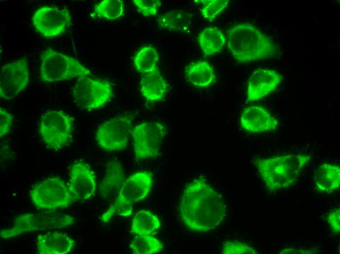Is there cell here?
<instances>
[{"instance_id": "obj_4", "label": "cell", "mask_w": 340, "mask_h": 254, "mask_svg": "<svg viewBox=\"0 0 340 254\" xmlns=\"http://www.w3.org/2000/svg\"><path fill=\"white\" fill-rule=\"evenodd\" d=\"M152 185V175L149 172L138 171L130 175L125 181L114 203L101 216V220L107 223L115 214L122 216L130 215L132 212V205L145 199Z\"/></svg>"}, {"instance_id": "obj_3", "label": "cell", "mask_w": 340, "mask_h": 254, "mask_svg": "<svg viewBox=\"0 0 340 254\" xmlns=\"http://www.w3.org/2000/svg\"><path fill=\"white\" fill-rule=\"evenodd\" d=\"M311 157L305 154L284 155L256 158L254 163L266 188L275 191L292 186Z\"/></svg>"}, {"instance_id": "obj_33", "label": "cell", "mask_w": 340, "mask_h": 254, "mask_svg": "<svg viewBox=\"0 0 340 254\" xmlns=\"http://www.w3.org/2000/svg\"><path fill=\"white\" fill-rule=\"evenodd\" d=\"M315 251L310 249H296L294 248L285 249L281 251L280 254H313Z\"/></svg>"}, {"instance_id": "obj_25", "label": "cell", "mask_w": 340, "mask_h": 254, "mask_svg": "<svg viewBox=\"0 0 340 254\" xmlns=\"http://www.w3.org/2000/svg\"><path fill=\"white\" fill-rule=\"evenodd\" d=\"M159 57L157 52L151 46L141 48L135 55L133 64L142 75L158 70L157 64Z\"/></svg>"}, {"instance_id": "obj_16", "label": "cell", "mask_w": 340, "mask_h": 254, "mask_svg": "<svg viewBox=\"0 0 340 254\" xmlns=\"http://www.w3.org/2000/svg\"><path fill=\"white\" fill-rule=\"evenodd\" d=\"M276 119L261 106H250L242 112L240 124L250 132L257 133L275 129L278 126Z\"/></svg>"}, {"instance_id": "obj_19", "label": "cell", "mask_w": 340, "mask_h": 254, "mask_svg": "<svg viewBox=\"0 0 340 254\" xmlns=\"http://www.w3.org/2000/svg\"><path fill=\"white\" fill-rule=\"evenodd\" d=\"M313 181L316 189L320 192H331L339 189L340 166L330 163L320 165L315 170Z\"/></svg>"}, {"instance_id": "obj_14", "label": "cell", "mask_w": 340, "mask_h": 254, "mask_svg": "<svg viewBox=\"0 0 340 254\" xmlns=\"http://www.w3.org/2000/svg\"><path fill=\"white\" fill-rule=\"evenodd\" d=\"M69 189L76 201H83L90 198L96 190L94 173L86 163L78 161L70 168Z\"/></svg>"}, {"instance_id": "obj_28", "label": "cell", "mask_w": 340, "mask_h": 254, "mask_svg": "<svg viewBox=\"0 0 340 254\" xmlns=\"http://www.w3.org/2000/svg\"><path fill=\"white\" fill-rule=\"evenodd\" d=\"M221 254H255L257 251L246 243L239 241H226L223 244Z\"/></svg>"}, {"instance_id": "obj_17", "label": "cell", "mask_w": 340, "mask_h": 254, "mask_svg": "<svg viewBox=\"0 0 340 254\" xmlns=\"http://www.w3.org/2000/svg\"><path fill=\"white\" fill-rule=\"evenodd\" d=\"M75 245V241L69 235L58 231H49L37 238V250L39 254H69Z\"/></svg>"}, {"instance_id": "obj_31", "label": "cell", "mask_w": 340, "mask_h": 254, "mask_svg": "<svg viewBox=\"0 0 340 254\" xmlns=\"http://www.w3.org/2000/svg\"><path fill=\"white\" fill-rule=\"evenodd\" d=\"M13 116L5 109L0 107V137L8 134L12 126Z\"/></svg>"}, {"instance_id": "obj_20", "label": "cell", "mask_w": 340, "mask_h": 254, "mask_svg": "<svg viewBox=\"0 0 340 254\" xmlns=\"http://www.w3.org/2000/svg\"><path fill=\"white\" fill-rule=\"evenodd\" d=\"M142 75L140 90L143 97L150 102L162 100L167 92L168 85L159 71Z\"/></svg>"}, {"instance_id": "obj_23", "label": "cell", "mask_w": 340, "mask_h": 254, "mask_svg": "<svg viewBox=\"0 0 340 254\" xmlns=\"http://www.w3.org/2000/svg\"><path fill=\"white\" fill-rule=\"evenodd\" d=\"M160 227L158 218L149 211L141 210L134 215L131 232L135 235H152Z\"/></svg>"}, {"instance_id": "obj_13", "label": "cell", "mask_w": 340, "mask_h": 254, "mask_svg": "<svg viewBox=\"0 0 340 254\" xmlns=\"http://www.w3.org/2000/svg\"><path fill=\"white\" fill-rule=\"evenodd\" d=\"M29 73L25 57L0 67V97L10 100L15 98L28 85Z\"/></svg>"}, {"instance_id": "obj_24", "label": "cell", "mask_w": 340, "mask_h": 254, "mask_svg": "<svg viewBox=\"0 0 340 254\" xmlns=\"http://www.w3.org/2000/svg\"><path fill=\"white\" fill-rule=\"evenodd\" d=\"M199 45L205 56H211L219 52L226 43L222 32L215 28L208 27L199 35Z\"/></svg>"}, {"instance_id": "obj_22", "label": "cell", "mask_w": 340, "mask_h": 254, "mask_svg": "<svg viewBox=\"0 0 340 254\" xmlns=\"http://www.w3.org/2000/svg\"><path fill=\"white\" fill-rule=\"evenodd\" d=\"M191 15L182 10H173L160 16L157 19L161 27L176 32H188L191 24Z\"/></svg>"}, {"instance_id": "obj_6", "label": "cell", "mask_w": 340, "mask_h": 254, "mask_svg": "<svg viewBox=\"0 0 340 254\" xmlns=\"http://www.w3.org/2000/svg\"><path fill=\"white\" fill-rule=\"evenodd\" d=\"M40 76L44 82H54L91 75L77 59L48 47L41 54Z\"/></svg>"}, {"instance_id": "obj_18", "label": "cell", "mask_w": 340, "mask_h": 254, "mask_svg": "<svg viewBox=\"0 0 340 254\" xmlns=\"http://www.w3.org/2000/svg\"><path fill=\"white\" fill-rule=\"evenodd\" d=\"M125 182L124 170L119 162L112 160L108 162L100 183L101 195L107 200L114 201Z\"/></svg>"}, {"instance_id": "obj_2", "label": "cell", "mask_w": 340, "mask_h": 254, "mask_svg": "<svg viewBox=\"0 0 340 254\" xmlns=\"http://www.w3.org/2000/svg\"><path fill=\"white\" fill-rule=\"evenodd\" d=\"M228 47L234 57L242 63L270 58L275 52L272 41L248 23L232 27L228 33Z\"/></svg>"}, {"instance_id": "obj_7", "label": "cell", "mask_w": 340, "mask_h": 254, "mask_svg": "<svg viewBox=\"0 0 340 254\" xmlns=\"http://www.w3.org/2000/svg\"><path fill=\"white\" fill-rule=\"evenodd\" d=\"M74 124L73 117L62 110H52L42 115L39 132L48 148L58 150L70 142Z\"/></svg>"}, {"instance_id": "obj_10", "label": "cell", "mask_w": 340, "mask_h": 254, "mask_svg": "<svg viewBox=\"0 0 340 254\" xmlns=\"http://www.w3.org/2000/svg\"><path fill=\"white\" fill-rule=\"evenodd\" d=\"M72 94L79 106L91 110L104 106L113 96V89L109 81L84 76L77 79Z\"/></svg>"}, {"instance_id": "obj_29", "label": "cell", "mask_w": 340, "mask_h": 254, "mask_svg": "<svg viewBox=\"0 0 340 254\" xmlns=\"http://www.w3.org/2000/svg\"><path fill=\"white\" fill-rule=\"evenodd\" d=\"M228 0H207L201 10L203 17L210 21L214 20L228 5Z\"/></svg>"}, {"instance_id": "obj_11", "label": "cell", "mask_w": 340, "mask_h": 254, "mask_svg": "<svg viewBox=\"0 0 340 254\" xmlns=\"http://www.w3.org/2000/svg\"><path fill=\"white\" fill-rule=\"evenodd\" d=\"M166 134L165 125L158 122H144L133 127L131 137L136 159L157 156Z\"/></svg>"}, {"instance_id": "obj_5", "label": "cell", "mask_w": 340, "mask_h": 254, "mask_svg": "<svg viewBox=\"0 0 340 254\" xmlns=\"http://www.w3.org/2000/svg\"><path fill=\"white\" fill-rule=\"evenodd\" d=\"M75 218L53 210L38 213H23L15 218L13 225L0 230L2 239H9L27 233L63 229L71 226Z\"/></svg>"}, {"instance_id": "obj_32", "label": "cell", "mask_w": 340, "mask_h": 254, "mask_svg": "<svg viewBox=\"0 0 340 254\" xmlns=\"http://www.w3.org/2000/svg\"><path fill=\"white\" fill-rule=\"evenodd\" d=\"M327 220L332 231L339 233L340 232V208H337L329 213L327 216Z\"/></svg>"}, {"instance_id": "obj_27", "label": "cell", "mask_w": 340, "mask_h": 254, "mask_svg": "<svg viewBox=\"0 0 340 254\" xmlns=\"http://www.w3.org/2000/svg\"><path fill=\"white\" fill-rule=\"evenodd\" d=\"M125 6L121 0H104L97 4L93 14L98 17L114 20L124 16Z\"/></svg>"}, {"instance_id": "obj_8", "label": "cell", "mask_w": 340, "mask_h": 254, "mask_svg": "<svg viewBox=\"0 0 340 254\" xmlns=\"http://www.w3.org/2000/svg\"><path fill=\"white\" fill-rule=\"evenodd\" d=\"M30 197L35 206L49 210L66 207L76 201L67 183L57 177L35 185L30 191Z\"/></svg>"}, {"instance_id": "obj_21", "label": "cell", "mask_w": 340, "mask_h": 254, "mask_svg": "<svg viewBox=\"0 0 340 254\" xmlns=\"http://www.w3.org/2000/svg\"><path fill=\"white\" fill-rule=\"evenodd\" d=\"M187 79L193 85L201 87L210 85L215 77L213 68L205 61H197L190 64L186 68Z\"/></svg>"}, {"instance_id": "obj_26", "label": "cell", "mask_w": 340, "mask_h": 254, "mask_svg": "<svg viewBox=\"0 0 340 254\" xmlns=\"http://www.w3.org/2000/svg\"><path fill=\"white\" fill-rule=\"evenodd\" d=\"M129 247L134 254H154L161 251L164 246L159 239L152 235H136Z\"/></svg>"}, {"instance_id": "obj_9", "label": "cell", "mask_w": 340, "mask_h": 254, "mask_svg": "<svg viewBox=\"0 0 340 254\" xmlns=\"http://www.w3.org/2000/svg\"><path fill=\"white\" fill-rule=\"evenodd\" d=\"M133 119L132 114H122L102 123L95 134L97 144L108 151L125 149L132 135Z\"/></svg>"}, {"instance_id": "obj_1", "label": "cell", "mask_w": 340, "mask_h": 254, "mask_svg": "<svg viewBox=\"0 0 340 254\" xmlns=\"http://www.w3.org/2000/svg\"><path fill=\"white\" fill-rule=\"evenodd\" d=\"M180 210L186 226L197 232L216 228L226 215V205L222 197L202 179L194 180L186 186Z\"/></svg>"}, {"instance_id": "obj_30", "label": "cell", "mask_w": 340, "mask_h": 254, "mask_svg": "<svg viewBox=\"0 0 340 254\" xmlns=\"http://www.w3.org/2000/svg\"><path fill=\"white\" fill-rule=\"evenodd\" d=\"M137 11L145 17H150L157 14L161 1L159 0H133Z\"/></svg>"}, {"instance_id": "obj_15", "label": "cell", "mask_w": 340, "mask_h": 254, "mask_svg": "<svg viewBox=\"0 0 340 254\" xmlns=\"http://www.w3.org/2000/svg\"><path fill=\"white\" fill-rule=\"evenodd\" d=\"M281 80V75L274 70L259 69L255 71L248 81V101H257L268 95L276 89Z\"/></svg>"}, {"instance_id": "obj_12", "label": "cell", "mask_w": 340, "mask_h": 254, "mask_svg": "<svg viewBox=\"0 0 340 254\" xmlns=\"http://www.w3.org/2000/svg\"><path fill=\"white\" fill-rule=\"evenodd\" d=\"M71 21L68 9L48 6L37 9L32 18L36 32L46 38L62 35L70 25Z\"/></svg>"}]
</instances>
